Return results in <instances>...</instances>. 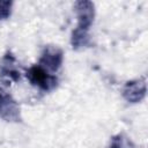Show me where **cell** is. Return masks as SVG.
I'll return each mask as SVG.
<instances>
[{
  "instance_id": "obj_1",
  "label": "cell",
  "mask_w": 148,
  "mask_h": 148,
  "mask_svg": "<svg viewBox=\"0 0 148 148\" xmlns=\"http://www.w3.org/2000/svg\"><path fill=\"white\" fill-rule=\"evenodd\" d=\"M25 76L32 86L38 87L43 91H51L58 86V77L50 74L40 65L29 67L25 72Z\"/></svg>"
},
{
  "instance_id": "obj_2",
  "label": "cell",
  "mask_w": 148,
  "mask_h": 148,
  "mask_svg": "<svg viewBox=\"0 0 148 148\" xmlns=\"http://www.w3.org/2000/svg\"><path fill=\"white\" fill-rule=\"evenodd\" d=\"M0 118L10 123H18L22 120L17 102L12 95L3 90H0Z\"/></svg>"
},
{
  "instance_id": "obj_3",
  "label": "cell",
  "mask_w": 148,
  "mask_h": 148,
  "mask_svg": "<svg viewBox=\"0 0 148 148\" xmlns=\"http://www.w3.org/2000/svg\"><path fill=\"white\" fill-rule=\"evenodd\" d=\"M64 60V52L56 45H46L40 54L39 65L50 72H57Z\"/></svg>"
},
{
  "instance_id": "obj_4",
  "label": "cell",
  "mask_w": 148,
  "mask_h": 148,
  "mask_svg": "<svg viewBox=\"0 0 148 148\" xmlns=\"http://www.w3.org/2000/svg\"><path fill=\"white\" fill-rule=\"evenodd\" d=\"M75 12L77 16L76 29L87 31L91 27L95 18V5L88 0H81L75 2Z\"/></svg>"
},
{
  "instance_id": "obj_5",
  "label": "cell",
  "mask_w": 148,
  "mask_h": 148,
  "mask_svg": "<svg viewBox=\"0 0 148 148\" xmlns=\"http://www.w3.org/2000/svg\"><path fill=\"white\" fill-rule=\"evenodd\" d=\"M146 79L139 77L127 81L123 88V97L128 103H140L146 96Z\"/></svg>"
},
{
  "instance_id": "obj_6",
  "label": "cell",
  "mask_w": 148,
  "mask_h": 148,
  "mask_svg": "<svg viewBox=\"0 0 148 148\" xmlns=\"http://www.w3.org/2000/svg\"><path fill=\"white\" fill-rule=\"evenodd\" d=\"M16 58L12 52H6L0 61V76L7 82H17L21 77Z\"/></svg>"
},
{
  "instance_id": "obj_7",
  "label": "cell",
  "mask_w": 148,
  "mask_h": 148,
  "mask_svg": "<svg viewBox=\"0 0 148 148\" xmlns=\"http://www.w3.org/2000/svg\"><path fill=\"white\" fill-rule=\"evenodd\" d=\"M90 43V37L87 31L74 29L71 35V45L74 50H81L83 47H87Z\"/></svg>"
},
{
  "instance_id": "obj_8",
  "label": "cell",
  "mask_w": 148,
  "mask_h": 148,
  "mask_svg": "<svg viewBox=\"0 0 148 148\" xmlns=\"http://www.w3.org/2000/svg\"><path fill=\"white\" fill-rule=\"evenodd\" d=\"M13 8V1L0 0V20H6L10 16Z\"/></svg>"
},
{
  "instance_id": "obj_9",
  "label": "cell",
  "mask_w": 148,
  "mask_h": 148,
  "mask_svg": "<svg viewBox=\"0 0 148 148\" xmlns=\"http://www.w3.org/2000/svg\"><path fill=\"white\" fill-rule=\"evenodd\" d=\"M121 146H123V136H121V134H117V135L112 136L109 148H121Z\"/></svg>"
}]
</instances>
